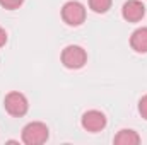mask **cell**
<instances>
[{
    "instance_id": "5b68a950",
    "label": "cell",
    "mask_w": 147,
    "mask_h": 145,
    "mask_svg": "<svg viewBox=\"0 0 147 145\" xmlns=\"http://www.w3.org/2000/svg\"><path fill=\"white\" fill-rule=\"evenodd\" d=\"M80 123H82V128L84 130H87L91 133H98V132H101V130L106 128L108 119H106L105 113H101L98 109H91V111H86L82 114Z\"/></svg>"
},
{
    "instance_id": "30bf717a",
    "label": "cell",
    "mask_w": 147,
    "mask_h": 145,
    "mask_svg": "<svg viewBox=\"0 0 147 145\" xmlns=\"http://www.w3.org/2000/svg\"><path fill=\"white\" fill-rule=\"evenodd\" d=\"M24 3V0H0V5L7 10H16Z\"/></svg>"
},
{
    "instance_id": "8fae6325",
    "label": "cell",
    "mask_w": 147,
    "mask_h": 145,
    "mask_svg": "<svg viewBox=\"0 0 147 145\" xmlns=\"http://www.w3.org/2000/svg\"><path fill=\"white\" fill-rule=\"evenodd\" d=\"M139 113L144 119H147V94L139 101Z\"/></svg>"
},
{
    "instance_id": "7a4b0ae2",
    "label": "cell",
    "mask_w": 147,
    "mask_h": 145,
    "mask_svg": "<svg viewBox=\"0 0 147 145\" xmlns=\"http://www.w3.org/2000/svg\"><path fill=\"white\" fill-rule=\"evenodd\" d=\"M62 63L70 70H79L87 63V53L79 44H69L62 51Z\"/></svg>"
},
{
    "instance_id": "6da1fadb",
    "label": "cell",
    "mask_w": 147,
    "mask_h": 145,
    "mask_svg": "<svg viewBox=\"0 0 147 145\" xmlns=\"http://www.w3.org/2000/svg\"><path fill=\"white\" fill-rule=\"evenodd\" d=\"M50 137V130L41 121H31L22 128L21 138L26 145H41L45 144Z\"/></svg>"
},
{
    "instance_id": "277c9868",
    "label": "cell",
    "mask_w": 147,
    "mask_h": 145,
    "mask_svg": "<svg viewBox=\"0 0 147 145\" xmlns=\"http://www.w3.org/2000/svg\"><path fill=\"white\" fill-rule=\"evenodd\" d=\"M62 19H63L65 24H69L72 28L80 26L86 21V7L80 2H77V0H70V2L63 3V7H62Z\"/></svg>"
},
{
    "instance_id": "52a82bcc",
    "label": "cell",
    "mask_w": 147,
    "mask_h": 145,
    "mask_svg": "<svg viewBox=\"0 0 147 145\" xmlns=\"http://www.w3.org/2000/svg\"><path fill=\"white\" fill-rule=\"evenodd\" d=\"M130 46L137 53H147V28H139L132 33Z\"/></svg>"
},
{
    "instance_id": "9c48e42d",
    "label": "cell",
    "mask_w": 147,
    "mask_h": 145,
    "mask_svg": "<svg viewBox=\"0 0 147 145\" xmlns=\"http://www.w3.org/2000/svg\"><path fill=\"white\" fill-rule=\"evenodd\" d=\"M113 0H89V9L96 14H106L111 9Z\"/></svg>"
},
{
    "instance_id": "3957f363",
    "label": "cell",
    "mask_w": 147,
    "mask_h": 145,
    "mask_svg": "<svg viewBox=\"0 0 147 145\" xmlns=\"http://www.w3.org/2000/svg\"><path fill=\"white\" fill-rule=\"evenodd\" d=\"M3 108L5 111L14 116V118H22L28 109H29V103H28V97L22 94V92H17V91H12L5 96L3 99Z\"/></svg>"
},
{
    "instance_id": "8992f818",
    "label": "cell",
    "mask_w": 147,
    "mask_h": 145,
    "mask_svg": "<svg viewBox=\"0 0 147 145\" xmlns=\"http://www.w3.org/2000/svg\"><path fill=\"white\" fill-rule=\"evenodd\" d=\"M121 15L127 22H139L146 15V5L140 0H127L121 7Z\"/></svg>"
},
{
    "instance_id": "7c38bea8",
    "label": "cell",
    "mask_w": 147,
    "mask_h": 145,
    "mask_svg": "<svg viewBox=\"0 0 147 145\" xmlns=\"http://www.w3.org/2000/svg\"><path fill=\"white\" fill-rule=\"evenodd\" d=\"M5 43H7V31L0 26V48H2Z\"/></svg>"
},
{
    "instance_id": "ba28073f",
    "label": "cell",
    "mask_w": 147,
    "mask_h": 145,
    "mask_svg": "<svg viewBox=\"0 0 147 145\" xmlns=\"http://www.w3.org/2000/svg\"><path fill=\"white\" fill-rule=\"evenodd\" d=\"M113 144L115 145H139L140 144V137H139V133H137L135 130H127V128H123V130H120V132L115 135Z\"/></svg>"
}]
</instances>
